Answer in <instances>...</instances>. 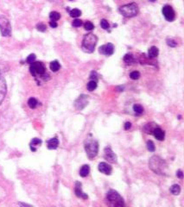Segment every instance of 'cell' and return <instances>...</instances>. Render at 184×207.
I'll use <instances>...</instances> for the list:
<instances>
[{
    "label": "cell",
    "instance_id": "cell-1",
    "mask_svg": "<svg viewBox=\"0 0 184 207\" xmlns=\"http://www.w3.org/2000/svg\"><path fill=\"white\" fill-rule=\"evenodd\" d=\"M149 168L157 174L167 175L168 174V165L164 160L161 157L153 155L149 161Z\"/></svg>",
    "mask_w": 184,
    "mask_h": 207
},
{
    "label": "cell",
    "instance_id": "cell-2",
    "mask_svg": "<svg viewBox=\"0 0 184 207\" xmlns=\"http://www.w3.org/2000/svg\"><path fill=\"white\" fill-rule=\"evenodd\" d=\"M84 147H85V150L88 154V158L92 160L96 157L99 152V143L95 139L89 137H87V139L84 142Z\"/></svg>",
    "mask_w": 184,
    "mask_h": 207
},
{
    "label": "cell",
    "instance_id": "cell-3",
    "mask_svg": "<svg viewBox=\"0 0 184 207\" xmlns=\"http://www.w3.org/2000/svg\"><path fill=\"white\" fill-rule=\"evenodd\" d=\"M97 42H98V37L92 33H89L85 35L82 41V49L86 53H92L95 49Z\"/></svg>",
    "mask_w": 184,
    "mask_h": 207
},
{
    "label": "cell",
    "instance_id": "cell-4",
    "mask_svg": "<svg viewBox=\"0 0 184 207\" xmlns=\"http://www.w3.org/2000/svg\"><path fill=\"white\" fill-rule=\"evenodd\" d=\"M118 11L120 12V14H122L124 17L131 18L136 17L139 12V9L136 3H131V4H127L119 7Z\"/></svg>",
    "mask_w": 184,
    "mask_h": 207
},
{
    "label": "cell",
    "instance_id": "cell-5",
    "mask_svg": "<svg viewBox=\"0 0 184 207\" xmlns=\"http://www.w3.org/2000/svg\"><path fill=\"white\" fill-rule=\"evenodd\" d=\"M30 67L31 74L35 78H44V76H48V74H46V66L41 62H34Z\"/></svg>",
    "mask_w": 184,
    "mask_h": 207
},
{
    "label": "cell",
    "instance_id": "cell-6",
    "mask_svg": "<svg viewBox=\"0 0 184 207\" xmlns=\"http://www.w3.org/2000/svg\"><path fill=\"white\" fill-rule=\"evenodd\" d=\"M106 200L112 205L113 206H118L122 207L125 206V203H124V199L120 196V194L118 193L117 191L115 190H110L107 192L106 194Z\"/></svg>",
    "mask_w": 184,
    "mask_h": 207
},
{
    "label": "cell",
    "instance_id": "cell-7",
    "mask_svg": "<svg viewBox=\"0 0 184 207\" xmlns=\"http://www.w3.org/2000/svg\"><path fill=\"white\" fill-rule=\"evenodd\" d=\"M0 31L3 36H10L11 35L10 22L4 16H0Z\"/></svg>",
    "mask_w": 184,
    "mask_h": 207
},
{
    "label": "cell",
    "instance_id": "cell-8",
    "mask_svg": "<svg viewBox=\"0 0 184 207\" xmlns=\"http://www.w3.org/2000/svg\"><path fill=\"white\" fill-rule=\"evenodd\" d=\"M162 12L163 17L165 18L167 21L169 22H173L175 18V10H173V8L171 7L170 5H166L162 7Z\"/></svg>",
    "mask_w": 184,
    "mask_h": 207
},
{
    "label": "cell",
    "instance_id": "cell-9",
    "mask_svg": "<svg viewBox=\"0 0 184 207\" xmlns=\"http://www.w3.org/2000/svg\"><path fill=\"white\" fill-rule=\"evenodd\" d=\"M88 101H89V98L88 95H85V94L80 95L75 101V106L76 110H83L84 108L88 105Z\"/></svg>",
    "mask_w": 184,
    "mask_h": 207
},
{
    "label": "cell",
    "instance_id": "cell-10",
    "mask_svg": "<svg viewBox=\"0 0 184 207\" xmlns=\"http://www.w3.org/2000/svg\"><path fill=\"white\" fill-rule=\"evenodd\" d=\"M104 158L110 163L117 162V155L114 154V152L110 147H106L104 149Z\"/></svg>",
    "mask_w": 184,
    "mask_h": 207
},
{
    "label": "cell",
    "instance_id": "cell-11",
    "mask_svg": "<svg viewBox=\"0 0 184 207\" xmlns=\"http://www.w3.org/2000/svg\"><path fill=\"white\" fill-rule=\"evenodd\" d=\"M99 52L100 54H103L105 55L110 56L112 54H113L114 53V46L112 43H106L101 46L100 49H99Z\"/></svg>",
    "mask_w": 184,
    "mask_h": 207
},
{
    "label": "cell",
    "instance_id": "cell-12",
    "mask_svg": "<svg viewBox=\"0 0 184 207\" xmlns=\"http://www.w3.org/2000/svg\"><path fill=\"white\" fill-rule=\"evenodd\" d=\"M7 93V86L5 79L1 76L0 77V105L3 103Z\"/></svg>",
    "mask_w": 184,
    "mask_h": 207
},
{
    "label": "cell",
    "instance_id": "cell-13",
    "mask_svg": "<svg viewBox=\"0 0 184 207\" xmlns=\"http://www.w3.org/2000/svg\"><path fill=\"white\" fill-rule=\"evenodd\" d=\"M99 171L101 172L104 174H106V175H110L112 173V166H110L108 163L106 162H100L99 164Z\"/></svg>",
    "mask_w": 184,
    "mask_h": 207
},
{
    "label": "cell",
    "instance_id": "cell-14",
    "mask_svg": "<svg viewBox=\"0 0 184 207\" xmlns=\"http://www.w3.org/2000/svg\"><path fill=\"white\" fill-rule=\"evenodd\" d=\"M75 194H76V196L77 197H79V198H84V199H87L88 198V196L87 194L85 193L82 192V190H81V183L80 182H76L75 183Z\"/></svg>",
    "mask_w": 184,
    "mask_h": 207
},
{
    "label": "cell",
    "instance_id": "cell-15",
    "mask_svg": "<svg viewBox=\"0 0 184 207\" xmlns=\"http://www.w3.org/2000/svg\"><path fill=\"white\" fill-rule=\"evenodd\" d=\"M152 134L154 135V137L157 139L158 141H163L164 140V137H165V133L162 130V129L159 128V127H156L154 129Z\"/></svg>",
    "mask_w": 184,
    "mask_h": 207
},
{
    "label": "cell",
    "instance_id": "cell-16",
    "mask_svg": "<svg viewBox=\"0 0 184 207\" xmlns=\"http://www.w3.org/2000/svg\"><path fill=\"white\" fill-rule=\"evenodd\" d=\"M58 145H59V140L57 137H53L47 142L48 149H55L58 148Z\"/></svg>",
    "mask_w": 184,
    "mask_h": 207
},
{
    "label": "cell",
    "instance_id": "cell-17",
    "mask_svg": "<svg viewBox=\"0 0 184 207\" xmlns=\"http://www.w3.org/2000/svg\"><path fill=\"white\" fill-rule=\"evenodd\" d=\"M158 54H159V50L157 47L155 46H152L151 48H149V50H148V56L150 59H154V58L157 57Z\"/></svg>",
    "mask_w": 184,
    "mask_h": 207
},
{
    "label": "cell",
    "instance_id": "cell-18",
    "mask_svg": "<svg viewBox=\"0 0 184 207\" xmlns=\"http://www.w3.org/2000/svg\"><path fill=\"white\" fill-rule=\"evenodd\" d=\"M89 173H90V167H89V165H83L80 169V175L81 177H87L88 176V174H89Z\"/></svg>",
    "mask_w": 184,
    "mask_h": 207
},
{
    "label": "cell",
    "instance_id": "cell-19",
    "mask_svg": "<svg viewBox=\"0 0 184 207\" xmlns=\"http://www.w3.org/2000/svg\"><path fill=\"white\" fill-rule=\"evenodd\" d=\"M42 144V140L39 138H34L31 142V149L32 151L36 150V147H38Z\"/></svg>",
    "mask_w": 184,
    "mask_h": 207
},
{
    "label": "cell",
    "instance_id": "cell-20",
    "mask_svg": "<svg viewBox=\"0 0 184 207\" xmlns=\"http://www.w3.org/2000/svg\"><path fill=\"white\" fill-rule=\"evenodd\" d=\"M49 67H50V69H51V71H53V72H57V71L60 70L61 65H60V63L58 62V61H53V62H50Z\"/></svg>",
    "mask_w": 184,
    "mask_h": 207
},
{
    "label": "cell",
    "instance_id": "cell-21",
    "mask_svg": "<svg viewBox=\"0 0 184 207\" xmlns=\"http://www.w3.org/2000/svg\"><path fill=\"white\" fill-rule=\"evenodd\" d=\"M49 18H50L51 21L56 22L61 18V14L59 13V12H57V11H52L51 13L49 14Z\"/></svg>",
    "mask_w": 184,
    "mask_h": 207
},
{
    "label": "cell",
    "instance_id": "cell-22",
    "mask_svg": "<svg viewBox=\"0 0 184 207\" xmlns=\"http://www.w3.org/2000/svg\"><path fill=\"white\" fill-rule=\"evenodd\" d=\"M170 192L171 193L174 194V195H178L181 193V186L177 184H175L173 185L170 187Z\"/></svg>",
    "mask_w": 184,
    "mask_h": 207
},
{
    "label": "cell",
    "instance_id": "cell-23",
    "mask_svg": "<svg viewBox=\"0 0 184 207\" xmlns=\"http://www.w3.org/2000/svg\"><path fill=\"white\" fill-rule=\"evenodd\" d=\"M87 87H88V90L89 92L94 91L97 88V81H95V80H90L88 83Z\"/></svg>",
    "mask_w": 184,
    "mask_h": 207
},
{
    "label": "cell",
    "instance_id": "cell-24",
    "mask_svg": "<svg viewBox=\"0 0 184 207\" xmlns=\"http://www.w3.org/2000/svg\"><path fill=\"white\" fill-rule=\"evenodd\" d=\"M38 105V102L35 99V98H31L29 100H28V105L31 109H35V107Z\"/></svg>",
    "mask_w": 184,
    "mask_h": 207
},
{
    "label": "cell",
    "instance_id": "cell-25",
    "mask_svg": "<svg viewBox=\"0 0 184 207\" xmlns=\"http://www.w3.org/2000/svg\"><path fill=\"white\" fill-rule=\"evenodd\" d=\"M133 110H134V112L137 115H141L142 113H144V107L140 105H133Z\"/></svg>",
    "mask_w": 184,
    "mask_h": 207
},
{
    "label": "cell",
    "instance_id": "cell-26",
    "mask_svg": "<svg viewBox=\"0 0 184 207\" xmlns=\"http://www.w3.org/2000/svg\"><path fill=\"white\" fill-rule=\"evenodd\" d=\"M124 62H126V63H128V64H131L132 62H134L133 55H132V54H125V57H124Z\"/></svg>",
    "mask_w": 184,
    "mask_h": 207
},
{
    "label": "cell",
    "instance_id": "cell-27",
    "mask_svg": "<svg viewBox=\"0 0 184 207\" xmlns=\"http://www.w3.org/2000/svg\"><path fill=\"white\" fill-rule=\"evenodd\" d=\"M69 14H70L72 18H79L80 16L81 15V11L79 9H73L72 10H70Z\"/></svg>",
    "mask_w": 184,
    "mask_h": 207
},
{
    "label": "cell",
    "instance_id": "cell-28",
    "mask_svg": "<svg viewBox=\"0 0 184 207\" xmlns=\"http://www.w3.org/2000/svg\"><path fill=\"white\" fill-rule=\"evenodd\" d=\"M130 78L133 80H136L140 78V73L138 71H133L130 74Z\"/></svg>",
    "mask_w": 184,
    "mask_h": 207
},
{
    "label": "cell",
    "instance_id": "cell-29",
    "mask_svg": "<svg viewBox=\"0 0 184 207\" xmlns=\"http://www.w3.org/2000/svg\"><path fill=\"white\" fill-rule=\"evenodd\" d=\"M84 28H85V30H86L91 31L94 29V25H93V23H92V22H89V21H88V22H86L85 23H84Z\"/></svg>",
    "mask_w": 184,
    "mask_h": 207
},
{
    "label": "cell",
    "instance_id": "cell-30",
    "mask_svg": "<svg viewBox=\"0 0 184 207\" xmlns=\"http://www.w3.org/2000/svg\"><path fill=\"white\" fill-rule=\"evenodd\" d=\"M146 146H147V149H148L149 152H154L155 151V144H154V142L151 140H149V141H147Z\"/></svg>",
    "mask_w": 184,
    "mask_h": 207
},
{
    "label": "cell",
    "instance_id": "cell-31",
    "mask_svg": "<svg viewBox=\"0 0 184 207\" xmlns=\"http://www.w3.org/2000/svg\"><path fill=\"white\" fill-rule=\"evenodd\" d=\"M100 26L103 30H108L110 28L109 22H108L107 20H105V19H102L100 21Z\"/></svg>",
    "mask_w": 184,
    "mask_h": 207
},
{
    "label": "cell",
    "instance_id": "cell-32",
    "mask_svg": "<svg viewBox=\"0 0 184 207\" xmlns=\"http://www.w3.org/2000/svg\"><path fill=\"white\" fill-rule=\"evenodd\" d=\"M166 42H167V45H168L169 47H171V48H175V47L177 46V44H176V42H175V40L171 39V38H168V39L166 40Z\"/></svg>",
    "mask_w": 184,
    "mask_h": 207
},
{
    "label": "cell",
    "instance_id": "cell-33",
    "mask_svg": "<svg viewBox=\"0 0 184 207\" xmlns=\"http://www.w3.org/2000/svg\"><path fill=\"white\" fill-rule=\"evenodd\" d=\"M35 58H36L35 57V54H30L26 60L27 63H29V64H32L33 62H35Z\"/></svg>",
    "mask_w": 184,
    "mask_h": 207
},
{
    "label": "cell",
    "instance_id": "cell-34",
    "mask_svg": "<svg viewBox=\"0 0 184 207\" xmlns=\"http://www.w3.org/2000/svg\"><path fill=\"white\" fill-rule=\"evenodd\" d=\"M36 29H37V30L41 31V32H44V31H46L47 27H46V25H45L44 23L40 22V23H38V24L36 25Z\"/></svg>",
    "mask_w": 184,
    "mask_h": 207
},
{
    "label": "cell",
    "instance_id": "cell-35",
    "mask_svg": "<svg viewBox=\"0 0 184 207\" xmlns=\"http://www.w3.org/2000/svg\"><path fill=\"white\" fill-rule=\"evenodd\" d=\"M81 25H82V21H81V20H80V19H75V20H74V22H73V26L78 28V27H80Z\"/></svg>",
    "mask_w": 184,
    "mask_h": 207
},
{
    "label": "cell",
    "instance_id": "cell-36",
    "mask_svg": "<svg viewBox=\"0 0 184 207\" xmlns=\"http://www.w3.org/2000/svg\"><path fill=\"white\" fill-rule=\"evenodd\" d=\"M90 79H91V80H95V81H97V79H98V74H97L96 72L92 71V73H91V74H90Z\"/></svg>",
    "mask_w": 184,
    "mask_h": 207
},
{
    "label": "cell",
    "instance_id": "cell-37",
    "mask_svg": "<svg viewBox=\"0 0 184 207\" xmlns=\"http://www.w3.org/2000/svg\"><path fill=\"white\" fill-rule=\"evenodd\" d=\"M5 71H7V69H6V66H5V64L0 63V77L2 76V74L5 73Z\"/></svg>",
    "mask_w": 184,
    "mask_h": 207
},
{
    "label": "cell",
    "instance_id": "cell-38",
    "mask_svg": "<svg viewBox=\"0 0 184 207\" xmlns=\"http://www.w3.org/2000/svg\"><path fill=\"white\" fill-rule=\"evenodd\" d=\"M131 128H132V123H130V122H126L125 124V129L128 130V129H130Z\"/></svg>",
    "mask_w": 184,
    "mask_h": 207
},
{
    "label": "cell",
    "instance_id": "cell-39",
    "mask_svg": "<svg viewBox=\"0 0 184 207\" xmlns=\"http://www.w3.org/2000/svg\"><path fill=\"white\" fill-rule=\"evenodd\" d=\"M176 176L178 177V178H180V179H182V176H183V173H182V171L180 169V170H178L177 172H176Z\"/></svg>",
    "mask_w": 184,
    "mask_h": 207
},
{
    "label": "cell",
    "instance_id": "cell-40",
    "mask_svg": "<svg viewBox=\"0 0 184 207\" xmlns=\"http://www.w3.org/2000/svg\"><path fill=\"white\" fill-rule=\"evenodd\" d=\"M49 25L51 28H56L58 26V24H57L56 22H55V21H50L49 22Z\"/></svg>",
    "mask_w": 184,
    "mask_h": 207
},
{
    "label": "cell",
    "instance_id": "cell-41",
    "mask_svg": "<svg viewBox=\"0 0 184 207\" xmlns=\"http://www.w3.org/2000/svg\"><path fill=\"white\" fill-rule=\"evenodd\" d=\"M149 2H152V3H154V2H156L157 0H149Z\"/></svg>",
    "mask_w": 184,
    "mask_h": 207
},
{
    "label": "cell",
    "instance_id": "cell-42",
    "mask_svg": "<svg viewBox=\"0 0 184 207\" xmlns=\"http://www.w3.org/2000/svg\"><path fill=\"white\" fill-rule=\"evenodd\" d=\"M48 1H55V0H48Z\"/></svg>",
    "mask_w": 184,
    "mask_h": 207
},
{
    "label": "cell",
    "instance_id": "cell-43",
    "mask_svg": "<svg viewBox=\"0 0 184 207\" xmlns=\"http://www.w3.org/2000/svg\"><path fill=\"white\" fill-rule=\"evenodd\" d=\"M70 1H73V0H70Z\"/></svg>",
    "mask_w": 184,
    "mask_h": 207
}]
</instances>
